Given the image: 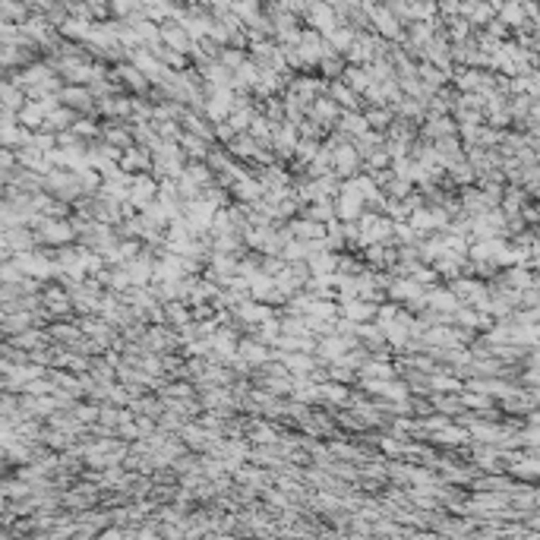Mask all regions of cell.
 <instances>
[{
    "instance_id": "cell-1",
    "label": "cell",
    "mask_w": 540,
    "mask_h": 540,
    "mask_svg": "<svg viewBox=\"0 0 540 540\" xmlns=\"http://www.w3.org/2000/svg\"><path fill=\"white\" fill-rule=\"evenodd\" d=\"M190 32H187V25L184 23H165L161 25V42L168 45V48H174V51H190Z\"/></svg>"
},
{
    "instance_id": "cell-2",
    "label": "cell",
    "mask_w": 540,
    "mask_h": 540,
    "mask_svg": "<svg viewBox=\"0 0 540 540\" xmlns=\"http://www.w3.org/2000/svg\"><path fill=\"white\" fill-rule=\"evenodd\" d=\"M307 16H310V23L313 25H319L322 32H332V25H335V19H332V10H329L326 4H313L307 10Z\"/></svg>"
},
{
    "instance_id": "cell-3",
    "label": "cell",
    "mask_w": 540,
    "mask_h": 540,
    "mask_svg": "<svg viewBox=\"0 0 540 540\" xmlns=\"http://www.w3.org/2000/svg\"><path fill=\"white\" fill-rule=\"evenodd\" d=\"M313 117L322 120V124H326V120L332 124V120L339 117V105H335V101H326V98L316 101V105H313Z\"/></svg>"
},
{
    "instance_id": "cell-4",
    "label": "cell",
    "mask_w": 540,
    "mask_h": 540,
    "mask_svg": "<svg viewBox=\"0 0 540 540\" xmlns=\"http://www.w3.org/2000/svg\"><path fill=\"white\" fill-rule=\"evenodd\" d=\"M373 19H376V25H380L382 32H386L389 38H398V19L392 16L389 10H380V13H373Z\"/></svg>"
},
{
    "instance_id": "cell-5",
    "label": "cell",
    "mask_w": 540,
    "mask_h": 540,
    "mask_svg": "<svg viewBox=\"0 0 540 540\" xmlns=\"http://www.w3.org/2000/svg\"><path fill=\"white\" fill-rule=\"evenodd\" d=\"M341 57L335 51H329L326 57H322V73H329V76H335V73H341Z\"/></svg>"
},
{
    "instance_id": "cell-6",
    "label": "cell",
    "mask_w": 540,
    "mask_h": 540,
    "mask_svg": "<svg viewBox=\"0 0 540 540\" xmlns=\"http://www.w3.org/2000/svg\"><path fill=\"white\" fill-rule=\"evenodd\" d=\"M354 42H357V35L354 32H348V29H341V32H335L332 35V48H354Z\"/></svg>"
},
{
    "instance_id": "cell-7",
    "label": "cell",
    "mask_w": 540,
    "mask_h": 540,
    "mask_svg": "<svg viewBox=\"0 0 540 540\" xmlns=\"http://www.w3.org/2000/svg\"><path fill=\"white\" fill-rule=\"evenodd\" d=\"M348 76H351V89H357V92H363V89H370V86H373L363 70H351Z\"/></svg>"
},
{
    "instance_id": "cell-8",
    "label": "cell",
    "mask_w": 540,
    "mask_h": 540,
    "mask_svg": "<svg viewBox=\"0 0 540 540\" xmlns=\"http://www.w3.org/2000/svg\"><path fill=\"white\" fill-rule=\"evenodd\" d=\"M221 64L231 66V70H237V66L244 64V54H240V51H225V54H221Z\"/></svg>"
},
{
    "instance_id": "cell-9",
    "label": "cell",
    "mask_w": 540,
    "mask_h": 540,
    "mask_svg": "<svg viewBox=\"0 0 540 540\" xmlns=\"http://www.w3.org/2000/svg\"><path fill=\"white\" fill-rule=\"evenodd\" d=\"M370 313H373V307H360V303H351V307H348L351 319H367Z\"/></svg>"
},
{
    "instance_id": "cell-10",
    "label": "cell",
    "mask_w": 540,
    "mask_h": 540,
    "mask_svg": "<svg viewBox=\"0 0 540 540\" xmlns=\"http://www.w3.org/2000/svg\"><path fill=\"white\" fill-rule=\"evenodd\" d=\"M503 19H512V23H518V19H522V10H518L515 4H509V6L503 10Z\"/></svg>"
},
{
    "instance_id": "cell-11",
    "label": "cell",
    "mask_w": 540,
    "mask_h": 540,
    "mask_svg": "<svg viewBox=\"0 0 540 540\" xmlns=\"http://www.w3.org/2000/svg\"><path fill=\"white\" fill-rule=\"evenodd\" d=\"M335 98H339V101H354V95H351V92L348 89H341V86H335Z\"/></svg>"
}]
</instances>
